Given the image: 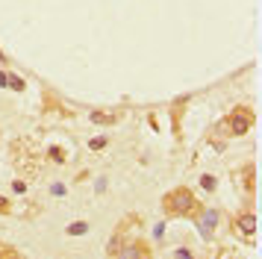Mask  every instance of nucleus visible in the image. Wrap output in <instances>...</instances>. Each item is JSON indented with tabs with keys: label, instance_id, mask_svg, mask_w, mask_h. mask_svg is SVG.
<instances>
[{
	"label": "nucleus",
	"instance_id": "f257e3e1",
	"mask_svg": "<svg viewBox=\"0 0 262 259\" xmlns=\"http://www.w3.org/2000/svg\"><path fill=\"white\" fill-rule=\"evenodd\" d=\"M162 209L168 215H174V218H186V215H194L201 206H198V200H194L189 188H174L162 198Z\"/></svg>",
	"mask_w": 262,
	"mask_h": 259
},
{
	"label": "nucleus",
	"instance_id": "f03ea898",
	"mask_svg": "<svg viewBox=\"0 0 262 259\" xmlns=\"http://www.w3.org/2000/svg\"><path fill=\"white\" fill-rule=\"evenodd\" d=\"M250 124H253V115H250L248 109H236V112L221 124V130L230 133V136H245V133L250 130Z\"/></svg>",
	"mask_w": 262,
	"mask_h": 259
},
{
	"label": "nucleus",
	"instance_id": "7ed1b4c3",
	"mask_svg": "<svg viewBox=\"0 0 262 259\" xmlns=\"http://www.w3.org/2000/svg\"><path fill=\"white\" fill-rule=\"evenodd\" d=\"M115 256H121V259H147V256H150V250H147L142 242H130V245L118 247V253H115Z\"/></svg>",
	"mask_w": 262,
	"mask_h": 259
},
{
	"label": "nucleus",
	"instance_id": "20e7f679",
	"mask_svg": "<svg viewBox=\"0 0 262 259\" xmlns=\"http://www.w3.org/2000/svg\"><path fill=\"white\" fill-rule=\"evenodd\" d=\"M236 227H238V233L245 235V239H253V233H256V215L253 212H245V215H238L236 218Z\"/></svg>",
	"mask_w": 262,
	"mask_h": 259
},
{
	"label": "nucleus",
	"instance_id": "39448f33",
	"mask_svg": "<svg viewBox=\"0 0 262 259\" xmlns=\"http://www.w3.org/2000/svg\"><path fill=\"white\" fill-rule=\"evenodd\" d=\"M215 224H218V212H212V209H203L201 212V233L209 239V235L215 233Z\"/></svg>",
	"mask_w": 262,
	"mask_h": 259
},
{
	"label": "nucleus",
	"instance_id": "423d86ee",
	"mask_svg": "<svg viewBox=\"0 0 262 259\" xmlns=\"http://www.w3.org/2000/svg\"><path fill=\"white\" fill-rule=\"evenodd\" d=\"M118 115H106V112H92V121H97V124H112Z\"/></svg>",
	"mask_w": 262,
	"mask_h": 259
},
{
	"label": "nucleus",
	"instance_id": "0eeeda50",
	"mask_svg": "<svg viewBox=\"0 0 262 259\" xmlns=\"http://www.w3.org/2000/svg\"><path fill=\"white\" fill-rule=\"evenodd\" d=\"M85 230H89V224H85V221H77V224H71V227H68V233H71V235H83Z\"/></svg>",
	"mask_w": 262,
	"mask_h": 259
},
{
	"label": "nucleus",
	"instance_id": "6e6552de",
	"mask_svg": "<svg viewBox=\"0 0 262 259\" xmlns=\"http://www.w3.org/2000/svg\"><path fill=\"white\" fill-rule=\"evenodd\" d=\"M245 186H248V191H253V168H245Z\"/></svg>",
	"mask_w": 262,
	"mask_h": 259
},
{
	"label": "nucleus",
	"instance_id": "1a4fd4ad",
	"mask_svg": "<svg viewBox=\"0 0 262 259\" xmlns=\"http://www.w3.org/2000/svg\"><path fill=\"white\" fill-rule=\"evenodd\" d=\"M9 85H12L15 92H21V89H24V80H21V77H9Z\"/></svg>",
	"mask_w": 262,
	"mask_h": 259
},
{
	"label": "nucleus",
	"instance_id": "9d476101",
	"mask_svg": "<svg viewBox=\"0 0 262 259\" xmlns=\"http://www.w3.org/2000/svg\"><path fill=\"white\" fill-rule=\"evenodd\" d=\"M201 186H203V188H215V177H203Z\"/></svg>",
	"mask_w": 262,
	"mask_h": 259
},
{
	"label": "nucleus",
	"instance_id": "9b49d317",
	"mask_svg": "<svg viewBox=\"0 0 262 259\" xmlns=\"http://www.w3.org/2000/svg\"><path fill=\"white\" fill-rule=\"evenodd\" d=\"M0 212H9V203H6L3 198H0Z\"/></svg>",
	"mask_w": 262,
	"mask_h": 259
}]
</instances>
